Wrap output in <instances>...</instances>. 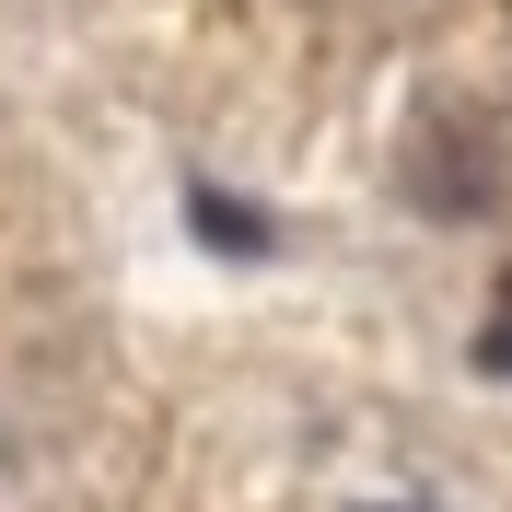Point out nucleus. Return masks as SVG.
<instances>
[{"label":"nucleus","mask_w":512,"mask_h":512,"mask_svg":"<svg viewBox=\"0 0 512 512\" xmlns=\"http://www.w3.org/2000/svg\"><path fill=\"white\" fill-rule=\"evenodd\" d=\"M198 233H210V245H268V222H245L233 198H198Z\"/></svg>","instance_id":"3"},{"label":"nucleus","mask_w":512,"mask_h":512,"mask_svg":"<svg viewBox=\"0 0 512 512\" xmlns=\"http://www.w3.org/2000/svg\"><path fill=\"white\" fill-rule=\"evenodd\" d=\"M350 512H431V501H408V489H384V501H350Z\"/></svg>","instance_id":"4"},{"label":"nucleus","mask_w":512,"mask_h":512,"mask_svg":"<svg viewBox=\"0 0 512 512\" xmlns=\"http://www.w3.org/2000/svg\"><path fill=\"white\" fill-rule=\"evenodd\" d=\"M478 373H512V268H501V291H489V315H478Z\"/></svg>","instance_id":"2"},{"label":"nucleus","mask_w":512,"mask_h":512,"mask_svg":"<svg viewBox=\"0 0 512 512\" xmlns=\"http://www.w3.org/2000/svg\"><path fill=\"white\" fill-rule=\"evenodd\" d=\"M408 187L431 198L443 222H489V210H501V152H489V128L478 117H431L419 152H408Z\"/></svg>","instance_id":"1"}]
</instances>
